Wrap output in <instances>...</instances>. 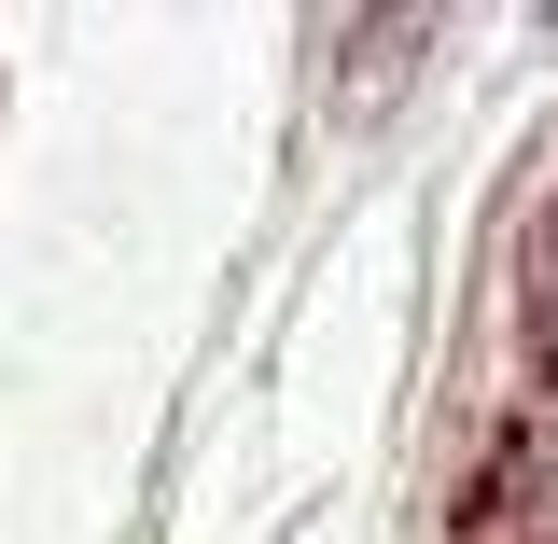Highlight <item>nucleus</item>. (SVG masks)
<instances>
[{
	"label": "nucleus",
	"instance_id": "f257e3e1",
	"mask_svg": "<svg viewBox=\"0 0 558 544\" xmlns=\"http://www.w3.org/2000/svg\"><path fill=\"white\" fill-rule=\"evenodd\" d=\"M475 544H558V406L502 419L475 461Z\"/></svg>",
	"mask_w": 558,
	"mask_h": 544
},
{
	"label": "nucleus",
	"instance_id": "f03ea898",
	"mask_svg": "<svg viewBox=\"0 0 558 544\" xmlns=\"http://www.w3.org/2000/svg\"><path fill=\"white\" fill-rule=\"evenodd\" d=\"M517 322H531V363H545V406H558V209L517 238Z\"/></svg>",
	"mask_w": 558,
	"mask_h": 544
}]
</instances>
